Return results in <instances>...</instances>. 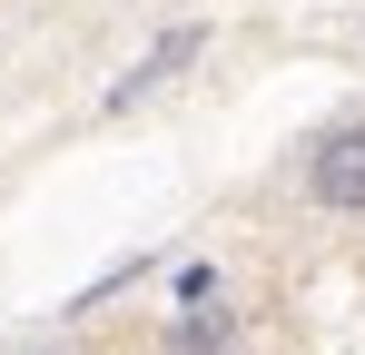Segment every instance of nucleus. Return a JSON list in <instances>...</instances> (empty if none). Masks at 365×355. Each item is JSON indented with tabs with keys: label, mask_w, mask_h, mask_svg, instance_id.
<instances>
[{
	"label": "nucleus",
	"mask_w": 365,
	"mask_h": 355,
	"mask_svg": "<svg viewBox=\"0 0 365 355\" xmlns=\"http://www.w3.org/2000/svg\"><path fill=\"white\" fill-rule=\"evenodd\" d=\"M306 197H316L326 217H365V109L326 118V128L306 138Z\"/></svg>",
	"instance_id": "nucleus-1"
},
{
	"label": "nucleus",
	"mask_w": 365,
	"mask_h": 355,
	"mask_svg": "<svg viewBox=\"0 0 365 355\" xmlns=\"http://www.w3.org/2000/svg\"><path fill=\"white\" fill-rule=\"evenodd\" d=\"M197 50H207V30H197V20H187V30H168V40H158V50H148V59H138V69L119 79V89H109V109H128V99H148V89H168V79H178V69H187Z\"/></svg>",
	"instance_id": "nucleus-2"
},
{
	"label": "nucleus",
	"mask_w": 365,
	"mask_h": 355,
	"mask_svg": "<svg viewBox=\"0 0 365 355\" xmlns=\"http://www.w3.org/2000/svg\"><path fill=\"white\" fill-rule=\"evenodd\" d=\"M168 355H237V306H187L178 326H168Z\"/></svg>",
	"instance_id": "nucleus-3"
}]
</instances>
